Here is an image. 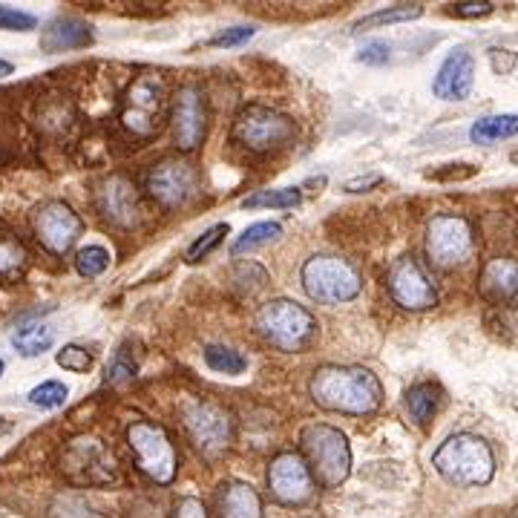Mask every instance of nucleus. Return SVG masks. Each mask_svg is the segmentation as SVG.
I'll use <instances>...</instances> for the list:
<instances>
[{"label": "nucleus", "mask_w": 518, "mask_h": 518, "mask_svg": "<svg viewBox=\"0 0 518 518\" xmlns=\"http://www.w3.org/2000/svg\"><path fill=\"white\" fill-rule=\"evenodd\" d=\"M311 401L340 415H372L383 401L375 372L363 366H320L308 383Z\"/></svg>", "instance_id": "f257e3e1"}, {"label": "nucleus", "mask_w": 518, "mask_h": 518, "mask_svg": "<svg viewBox=\"0 0 518 518\" xmlns=\"http://www.w3.org/2000/svg\"><path fill=\"white\" fill-rule=\"evenodd\" d=\"M432 467L455 487H484L493 481L495 455L484 438L472 432H458L435 449Z\"/></svg>", "instance_id": "f03ea898"}, {"label": "nucleus", "mask_w": 518, "mask_h": 518, "mask_svg": "<svg viewBox=\"0 0 518 518\" xmlns=\"http://www.w3.org/2000/svg\"><path fill=\"white\" fill-rule=\"evenodd\" d=\"M300 447L314 481L326 490H337L352 475L349 438L329 424H311L300 435Z\"/></svg>", "instance_id": "7ed1b4c3"}, {"label": "nucleus", "mask_w": 518, "mask_h": 518, "mask_svg": "<svg viewBox=\"0 0 518 518\" xmlns=\"http://www.w3.org/2000/svg\"><path fill=\"white\" fill-rule=\"evenodd\" d=\"M167 116V84L162 75L156 72H144L139 78H133V84L127 87V93L121 98V110L118 121L121 127L133 136V139H153L159 136L162 124Z\"/></svg>", "instance_id": "20e7f679"}, {"label": "nucleus", "mask_w": 518, "mask_h": 518, "mask_svg": "<svg viewBox=\"0 0 518 518\" xmlns=\"http://www.w3.org/2000/svg\"><path fill=\"white\" fill-rule=\"evenodd\" d=\"M257 331L280 352H306L317 337V320L294 300H271L259 308Z\"/></svg>", "instance_id": "39448f33"}, {"label": "nucleus", "mask_w": 518, "mask_h": 518, "mask_svg": "<svg viewBox=\"0 0 518 518\" xmlns=\"http://www.w3.org/2000/svg\"><path fill=\"white\" fill-rule=\"evenodd\" d=\"M303 288L314 303H349L363 291V277L349 259L311 257L303 265Z\"/></svg>", "instance_id": "423d86ee"}, {"label": "nucleus", "mask_w": 518, "mask_h": 518, "mask_svg": "<svg viewBox=\"0 0 518 518\" xmlns=\"http://www.w3.org/2000/svg\"><path fill=\"white\" fill-rule=\"evenodd\" d=\"M297 139V124L271 107L251 104L234 118V142L251 153H277Z\"/></svg>", "instance_id": "0eeeda50"}, {"label": "nucleus", "mask_w": 518, "mask_h": 518, "mask_svg": "<svg viewBox=\"0 0 518 518\" xmlns=\"http://www.w3.org/2000/svg\"><path fill=\"white\" fill-rule=\"evenodd\" d=\"M127 444L136 458V467L156 484H170L179 472V452L170 435L159 424L139 421L127 429Z\"/></svg>", "instance_id": "6e6552de"}, {"label": "nucleus", "mask_w": 518, "mask_h": 518, "mask_svg": "<svg viewBox=\"0 0 518 518\" xmlns=\"http://www.w3.org/2000/svg\"><path fill=\"white\" fill-rule=\"evenodd\" d=\"M475 251V234L472 225L464 216L455 213H441L429 222L426 228V257L435 268L449 271L464 262H470Z\"/></svg>", "instance_id": "1a4fd4ad"}, {"label": "nucleus", "mask_w": 518, "mask_h": 518, "mask_svg": "<svg viewBox=\"0 0 518 518\" xmlns=\"http://www.w3.org/2000/svg\"><path fill=\"white\" fill-rule=\"evenodd\" d=\"M61 472L72 484L81 487H101L116 481V461L107 447L93 435H78L61 452Z\"/></svg>", "instance_id": "9d476101"}, {"label": "nucleus", "mask_w": 518, "mask_h": 518, "mask_svg": "<svg viewBox=\"0 0 518 518\" xmlns=\"http://www.w3.org/2000/svg\"><path fill=\"white\" fill-rule=\"evenodd\" d=\"M202 190L199 173L196 167L185 162V159H162L150 167L147 173V193L165 208V211H176L193 202Z\"/></svg>", "instance_id": "9b49d317"}, {"label": "nucleus", "mask_w": 518, "mask_h": 518, "mask_svg": "<svg viewBox=\"0 0 518 518\" xmlns=\"http://www.w3.org/2000/svg\"><path fill=\"white\" fill-rule=\"evenodd\" d=\"M179 415H182V424H185L188 438L202 452H211L213 455V452H222V449L231 444L234 424H231V415L222 406H216L211 401L190 398V401L182 403Z\"/></svg>", "instance_id": "f8f14e48"}, {"label": "nucleus", "mask_w": 518, "mask_h": 518, "mask_svg": "<svg viewBox=\"0 0 518 518\" xmlns=\"http://www.w3.org/2000/svg\"><path fill=\"white\" fill-rule=\"evenodd\" d=\"M32 231L49 254L64 257V254H70L78 236L84 234V222L67 202L49 199L32 213Z\"/></svg>", "instance_id": "ddd939ff"}, {"label": "nucleus", "mask_w": 518, "mask_h": 518, "mask_svg": "<svg viewBox=\"0 0 518 518\" xmlns=\"http://www.w3.org/2000/svg\"><path fill=\"white\" fill-rule=\"evenodd\" d=\"M268 490L285 507H303L314 498L317 481L300 452H280L268 467Z\"/></svg>", "instance_id": "4468645a"}, {"label": "nucleus", "mask_w": 518, "mask_h": 518, "mask_svg": "<svg viewBox=\"0 0 518 518\" xmlns=\"http://www.w3.org/2000/svg\"><path fill=\"white\" fill-rule=\"evenodd\" d=\"M95 208L101 213L104 222L116 225V228H136L142 222V205H139V193H136V185L121 176V173H113L107 176L98 190H95Z\"/></svg>", "instance_id": "2eb2a0df"}, {"label": "nucleus", "mask_w": 518, "mask_h": 518, "mask_svg": "<svg viewBox=\"0 0 518 518\" xmlns=\"http://www.w3.org/2000/svg\"><path fill=\"white\" fill-rule=\"evenodd\" d=\"M173 142L182 153H193L205 142L208 130V110H205V95L199 87H182L173 98Z\"/></svg>", "instance_id": "dca6fc26"}, {"label": "nucleus", "mask_w": 518, "mask_h": 518, "mask_svg": "<svg viewBox=\"0 0 518 518\" xmlns=\"http://www.w3.org/2000/svg\"><path fill=\"white\" fill-rule=\"evenodd\" d=\"M386 285H389L392 300L406 311H426V308L438 306V294L415 257L395 259L389 268Z\"/></svg>", "instance_id": "f3484780"}, {"label": "nucleus", "mask_w": 518, "mask_h": 518, "mask_svg": "<svg viewBox=\"0 0 518 518\" xmlns=\"http://www.w3.org/2000/svg\"><path fill=\"white\" fill-rule=\"evenodd\" d=\"M472 84H475V61L467 49H455L438 67L432 93L444 101H464L472 93Z\"/></svg>", "instance_id": "a211bd4d"}, {"label": "nucleus", "mask_w": 518, "mask_h": 518, "mask_svg": "<svg viewBox=\"0 0 518 518\" xmlns=\"http://www.w3.org/2000/svg\"><path fill=\"white\" fill-rule=\"evenodd\" d=\"M478 291L493 306L518 308V262L516 259H493L484 265L478 277Z\"/></svg>", "instance_id": "6ab92c4d"}, {"label": "nucleus", "mask_w": 518, "mask_h": 518, "mask_svg": "<svg viewBox=\"0 0 518 518\" xmlns=\"http://www.w3.org/2000/svg\"><path fill=\"white\" fill-rule=\"evenodd\" d=\"M90 44H93V32L78 18H55L41 32L44 52H67V49H84Z\"/></svg>", "instance_id": "aec40b11"}, {"label": "nucleus", "mask_w": 518, "mask_h": 518, "mask_svg": "<svg viewBox=\"0 0 518 518\" xmlns=\"http://www.w3.org/2000/svg\"><path fill=\"white\" fill-rule=\"evenodd\" d=\"M216 510H219V518H262V501L251 484L231 481L222 487Z\"/></svg>", "instance_id": "412c9836"}, {"label": "nucleus", "mask_w": 518, "mask_h": 518, "mask_svg": "<svg viewBox=\"0 0 518 518\" xmlns=\"http://www.w3.org/2000/svg\"><path fill=\"white\" fill-rule=\"evenodd\" d=\"M518 136V116L516 113H501V116L478 118L470 127V139L475 144H495L501 139Z\"/></svg>", "instance_id": "4be33fe9"}, {"label": "nucleus", "mask_w": 518, "mask_h": 518, "mask_svg": "<svg viewBox=\"0 0 518 518\" xmlns=\"http://www.w3.org/2000/svg\"><path fill=\"white\" fill-rule=\"evenodd\" d=\"M26 265H29V254L26 248L9 234H0V283H18L24 277Z\"/></svg>", "instance_id": "5701e85b"}, {"label": "nucleus", "mask_w": 518, "mask_h": 518, "mask_svg": "<svg viewBox=\"0 0 518 518\" xmlns=\"http://www.w3.org/2000/svg\"><path fill=\"white\" fill-rule=\"evenodd\" d=\"M421 15H424L421 3H398V6H389V9L366 15L363 21L354 24L352 32H369V29H383L389 24H406V21H418Z\"/></svg>", "instance_id": "b1692460"}, {"label": "nucleus", "mask_w": 518, "mask_h": 518, "mask_svg": "<svg viewBox=\"0 0 518 518\" xmlns=\"http://www.w3.org/2000/svg\"><path fill=\"white\" fill-rule=\"evenodd\" d=\"M438 403H441V392L432 383H418L406 392V409H409L415 424H429L432 415L438 412Z\"/></svg>", "instance_id": "393cba45"}, {"label": "nucleus", "mask_w": 518, "mask_h": 518, "mask_svg": "<svg viewBox=\"0 0 518 518\" xmlns=\"http://www.w3.org/2000/svg\"><path fill=\"white\" fill-rule=\"evenodd\" d=\"M52 343H55V331L44 326V323H29V326H21L12 334V346L24 357H38V354L52 349Z\"/></svg>", "instance_id": "a878e982"}, {"label": "nucleus", "mask_w": 518, "mask_h": 518, "mask_svg": "<svg viewBox=\"0 0 518 518\" xmlns=\"http://www.w3.org/2000/svg\"><path fill=\"white\" fill-rule=\"evenodd\" d=\"M283 236V225L280 222H257L251 228H245L242 236H236V242L231 245V254L234 257H242V254H251L262 245H271Z\"/></svg>", "instance_id": "bb28decb"}, {"label": "nucleus", "mask_w": 518, "mask_h": 518, "mask_svg": "<svg viewBox=\"0 0 518 518\" xmlns=\"http://www.w3.org/2000/svg\"><path fill=\"white\" fill-rule=\"evenodd\" d=\"M303 202V193L297 188H283V190H257L254 196H248L242 202L245 211H257V208H277V211H288V208H297Z\"/></svg>", "instance_id": "cd10ccee"}, {"label": "nucleus", "mask_w": 518, "mask_h": 518, "mask_svg": "<svg viewBox=\"0 0 518 518\" xmlns=\"http://www.w3.org/2000/svg\"><path fill=\"white\" fill-rule=\"evenodd\" d=\"M205 363H208V369L219 372V375H242L248 369V360L228 346H208Z\"/></svg>", "instance_id": "c85d7f7f"}, {"label": "nucleus", "mask_w": 518, "mask_h": 518, "mask_svg": "<svg viewBox=\"0 0 518 518\" xmlns=\"http://www.w3.org/2000/svg\"><path fill=\"white\" fill-rule=\"evenodd\" d=\"M49 518H107L98 510H93L81 495H55V501L49 504Z\"/></svg>", "instance_id": "c756f323"}, {"label": "nucleus", "mask_w": 518, "mask_h": 518, "mask_svg": "<svg viewBox=\"0 0 518 518\" xmlns=\"http://www.w3.org/2000/svg\"><path fill=\"white\" fill-rule=\"evenodd\" d=\"M75 268H78L81 277L95 280V277H101L110 268V251L101 248V245H87V248H81L75 254Z\"/></svg>", "instance_id": "7c9ffc66"}, {"label": "nucleus", "mask_w": 518, "mask_h": 518, "mask_svg": "<svg viewBox=\"0 0 518 518\" xmlns=\"http://www.w3.org/2000/svg\"><path fill=\"white\" fill-rule=\"evenodd\" d=\"M228 231H231V228H228V222H219V225L208 228V231L199 236V239H193V242H190V248L185 251V259H188V262H202V259L211 254L213 248H219V245H222V239L228 236Z\"/></svg>", "instance_id": "2f4dec72"}, {"label": "nucleus", "mask_w": 518, "mask_h": 518, "mask_svg": "<svg viewBox=\"0 0 518 518\" xmlns=\"http://www.w3.org/2000/svg\"><path fill=\"white\" fill-rule=\"evenodd\" d=\"M67 398H70V389L58 380H44L41 386H35L29 392V403L41 406V409H58V406L67 403Z\"/></svg>", "instance_id": "473e14b6"}, {"label": "nucleus", "mask_w": 518, "mask_h": 518, "mask_svg": "<svg viewBox=\"0 0 518 518\" xmlns=\"http://www.w3.org/2000/svg\"><path fill=\"white\" fill-rule=\"evenodd\" d=\"M133 377H136V360H133V354H130L127 346H121L113 354V360L107 363V383L121 386V383H130Z\"/></svg>", "instance_id": "72a5a7b5"}, {"label": "nucleus", "mask_w": 518, "mask_h": 518, "mask_svg": "<svg viewBox=\"0 0 518 518\" xmlns=\"http://www.w3.org/2000/svg\"><path fill=\"white\" fill-rule=\"evenodd\" d=\"M55 360H58L61 369L75 372V375H84V372L93 369V354L87 352V349H81V346H64L61 352L55 354Z\"/></svg>", "instance_id": "f704fd0d"}, {"label": "nucleus", "mask_w": 518, "mask_h": 518, "mask_svg": "<svg viewBox=\"0 0 518 518\" xmlns=\"http://www.w3.org/2000/svg\"><path fill=\"white\" fill-rule=\"evenodd\" d=\"M35 26H38V18H35V15L0 3V29H9V32H29V29H35Z\"/></svg>", "instance_id": "c9c22d12"}, {"label": "nucleus", "mask_w": 518, "mask_h": 518, "mask_svg": "<svg viewBox=\"0 0 518 518\" xmlns=\"http://www.w3.org/2000/svg\"><path fill=\"white\" fill-rule=\"evenodd\" d=\"M251 38H254V29L251 26H234V29H225V32L213 35L211 47H239V44H245Z\"/></svg>", "instance_id": "e433bc0d"}, {"label": "nucleus", "mask_w": 518, "mask_h": 518, "mask_svg": "<svg viewBox=\"0 0 518 518\" xmlns=\"http://www.w3.org/2000/svg\"><path fill=\"white\" fill-rule=\"evenodd\" d=\"M490 12H493L490 0H470V3H452L449 6V15H455V18H484Z\"/></svg>", "instance_id": "4c0bfd02"}, {"label": "nucleus", "mask_w": 518, "mask_h": 518, "mask_svg": "<svg viewBox=\"0 0 518 518\" xmlns=\"http://www.w3.org/2000/svg\"><path fill=\"white\" fill-rule=\"evenodd\" d=\"M357 61H360V64H369V67L386 64V61H389V44H386V41H372V44H366V47L357 52Z\"/></svg>", "instance_id": "58836bf2"}, {"label": "nucleus", "mask_w": 518, "mask_h": 518, "mask_svg": "<svg viewBox=\"0 0 518 518\" xmlns=\"http://www.w3.org/2000/svg\"><path fill=\"white\" fill-rule=\"evenodd\" d=\"M173 518H208V510H205V504L199 498L185 495V498H179V504L173 510Z\"/></svg>", "instance_id": "ea45409f"}, {"label": "nucleus", "mask_w": 518, "mask_h": 518, "mask_svg": "<svg viewBox=\"0 0 518 518\" xmlns=\"http://www.w3.org/2000/svg\"><path fill=\"white\" fill-rule=\"evenodd\" d=\"M478 173L475 165H447V170H435V173H426L429 179H438V182H449V179H472Z\"/></svg>", "instance_id": "a19ab883"}, {"label": "nucleus", "mask_w": 518, "mask_h": 518, "mask_svg": "<svg viewBox=\"0 0 518 518\" xmlns=\"http://www.w3.org/2000/svg\"><path fill=\"white\" fill-rule=\"evenodd\" d=\"M490 61H493V70L504 75V72H510L516 67L518 58L510 49H490Z\"/></svg>", "instance_id": "79ce46f5"}, {"label": "nucleus", "mask_w": 518, "mask_h": 518, "mask_svg": "<svg viewBox=\"0 0 518 518\" xmlns=\"http://www.w3.org/2000/svg\"><path fill=\"white\" fill-rule=\"evenodd\" d=\"M383 182V176H377V173H372V176H357V179H349L346 185H343V190L346 193H366V190L377 188Z\"/></svg>", "instance_id": "37998d69"}, {"label": "nucleus", "mask_w": 518, "mask_h": 518, "mask_svg": "<svg viewBox=\"0 0 518 518\" xmlns=\"http://www.w3.org/2000/svg\"><path fill=\"white\" fill-rule=\"evenodd\" d=\"M12 70H15V67H12L9 61H0V78H6V75H12Z\"/></svg>", "instance_id": "c03bdc74"}, {"label": "nucleus", "mask_w": 518, "mask_h": 518, "mask_svg": "<svg viewBox=\"0 0 518 518\" xmlns=\"http://www.w3.org/2000/svg\"><path fill=\"white\" fill-rule=\"evenodd\" d=\"M3 369H6V363H3V360H0V377H3Z\"/></svg>", "instance_id": "a18cd8bd"}, {"label": "nucleus", "mask_w": 518, "mask_h": 518, "mask_svg": "<svg viewBox=\"0 0 518 518\" xmlns=\"http://www.w3.org/2000/svg\"><path fill=\"white\" fill-rule=\"evenodd\" d=\"M513 518H518V510H516V513H513Z\"/></svg>", "instance_id": "49530a36"}]
</instances>
